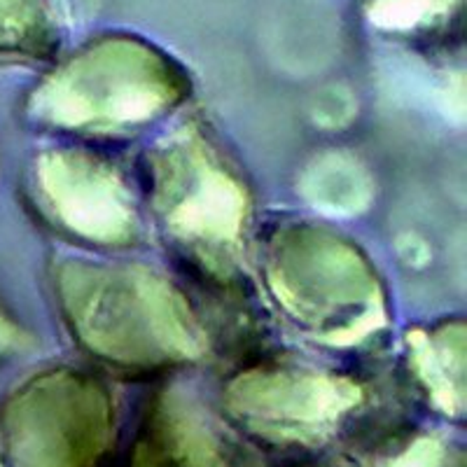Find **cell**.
Listing matches in <instances>:
<instances>
[{
    "mask_svg": "<svg viewBox=\"0 0 467 467\" xmlns=\"http://www.w3.org/2000/svg\"><path fill=\"white\" fill-rule=\"evenodd\" d=\"M61 295L75 329L103 356L160 362L199 350L185 304L145 271L73 265L64 271Z\"/></svg>",
    "mask_w": 467,
    "mask_h": 467,
    "instance_id": "obj_1",
    "label": "cell"
},
{
    "mask_svg": "<svg viewBox=\"0 0 467 467\" xmlns=\"http://www.w3.org/2000/svg\"><path fill=\"white\" fill-rule=\"evenodd\" d=\"M274 292L299 323L350 341L377 329L381 304L360 257L318 232H297L271 253Z\"/></svg>",
    "mask_w": 467,
    "mask_h": 467,
    "instance_id": "obj_2",
    "label": "cell"
},
{
    "mask_svg": "<svg viewBox=\"0 0 467 467\" xmlns=\"http://www.w3.org/2000/svg\"><path fill=\"white\" fill-rule=\"evenodd\" d=\"M154 178L166 227L203 255H232L245 223L244 192L202 139L190 131L171 139L157 154Z\"/></svg>",
    "mask_w": 467,
    "mask_h": 467,
    "instance_id": "obj_3",
    "label": "cell"
},
{
    "mask_svg": "<svg viewBox=\"0 0 467 467\" xmlns=\"http://www.w3.org/2000/svg\"><path fill=\"white\" fill-rule=\"evenodd\" d=\"M110 407L101 390L78 377H49L7 423L12 467H96L110 441Z\"/></svg>",
    "mask_w": 467,
    "mask_h": 467,
    "instance_id": "obj_4",
    "label": "cell"
},
{
    "mask_svg": "<svg viewBox=\"0 0 467 467\" xmlns=\"http://www.w3.org/2000/svg\"><path fill=\"white\" fill-rule=\"evenodd\" d=\"M360 393L350 381L325 374L250 372L227 393L232 414L250 432L283 444H314L356 409Z\"/></svg>",
    "mask_w": 467,
    "mask_h": 467,
    "instance_id": "obj_5",
    "label": "cell"
},
{
    "mask_svg": "<svg viewBox=\"0 0 467 467\" xmlns=\"http://www.w3.org/2000/svg\"><path fill=\"white\" fill-rule=\"evenodd\" d=\"M173 96L166 75L150 66L78 68L49 85L43 110L58 127L122 129L148 122L164 110Z\"/></svg>",
    "mask_w": 467,
    "mask_h": 467,
    "instance_id": "obj_6",
    "label": "cell"
},
{
    "mask_svg": "<svg viewBox=\"0 0 467 467\" xmlns=\"http://www.w3.org/2000/svg\"><path fill=\"white\" fill-rule=\"evenodd\" d=\"M43 187L54 215L80 236L117 244L133 234L127 190L108 166L91 157L49 154L43 164Z\"/></svg>",
    "mask_w": 467,
    "mask_h": 467,
    "instance_id": "obj_7",
    "label": "cell"
},
{
    "mask_svg": "<svg viewBox=\"0 0 467 467\" xmlns=\"http://www.w3.org/2000/svg\"><path fill=\"white\" fill-rule=\"evenodd\" d=\"M133 467H245V462L197 404L182 395H166L145 420Z\"/></svg>",
    "mask_w": 467,
    "mask_h": 467,
    "instance_id": "obj_8",
    "label": "cell"
},
{
    "mask_svg": "<svg viewBox=\"0 0 467 467\" xmlns=\"http://www.w3.org/2000/svg\"><path fill=\"white\" fill-rule=\"evenodd\" d=\"M416 369L431 390L437 407L446 414H461L465 407V388H462V329L440 335L411 337Z\"/></svg>",
    "mask_w": 467,
    "mask_h": 467,
    "instance_id": "obj_9",
    "label": "cell"
},
{
    "mask_svg": "<svg viewBox=\"0 0 467 467\" xmlns=\"http://www.w3.org/2000/svg\"><path fill=\"white\" fill-rule=\"evenodd\" d=\"M306 194L316 206L337 213L360 211L369 199V182L360 166L329 157L306 175Z\"/></svg>",
    "mask_w": 467,
    "mask_h": 467,
    "instance_id": "obj_10",
    "label": "cell"
},
{
    "mask_svg": "<svg viewBox=\"0 0 467 467\" xmlns=\"http://www.w3.org/2000/svg\"><path fill=\"white\" fill-rule=\"evenodd\" d=\"M388 467H462V456L437 437H420L388 462Z\"/></svg>",
    "mask_w": 467,
    "mask_h": 467,
    "instance_id": "obj_11",
    "label": "cell"
}]
</instances>
